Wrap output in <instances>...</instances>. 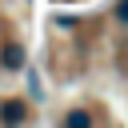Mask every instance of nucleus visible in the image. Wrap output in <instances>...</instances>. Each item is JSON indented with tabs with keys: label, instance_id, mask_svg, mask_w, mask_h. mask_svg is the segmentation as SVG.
<instances>
[{
	"label": "nucleus",
	"instance_id": "f257e3e1",
	"mask_svg": "<svg viewBox=\"0 0 128 128\" xmlns=\"http://www.w3.org/2000/svg\"><path fill=\"white\" fill-rule=\"evenodd\" d=\"M4 120H24V112H20V104H4Z\"/></svg>",
	"mask_w": 128,
	"mask_h": 128
},
{
	"label": "nucleus",
	"instance_id": "f03ea898",
	"mask_svg": "<svg viewBox=\"0 0 128 128\" xmlns=\"http://www.w3.org/2000/svg\"><path fill=\"white\" fill-rule=\"evenodd\" d=\"M116 16H120V24H128V0H120V8H116Z\"/></svg>",
	"mask_w": 128,
	"mask_h": 128
}]
</instances>
